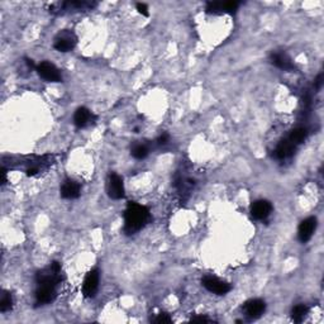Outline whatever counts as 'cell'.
<instances>
[{
  "mask_svg": "<svg viewBox=\"0 0 324 324\" xmlns=\"http://www.w3.org/2000/svg\"><path fill=\"white\" fill-rule=\"evenodd\" d=\"M149 220V210L137 202H129L124 213V232L133 234L146 225Z\"/></svg>",
  "mask_w": 324,
  "mask_h": 324,
  "instance_id": "cell-1",
  "label": "cell"
},
{
  "mask_svg": "<svg viewBox=\"0 0 324 324\" xmlns=\"http://www.w3.org/2000/svg\"><path fill=\"white\" fill-rule=\"evenodd\" d=\"M38 288L35 290V304L46 305L51 304L56 299V284L52 282H37Z\"/></svg>",
  "mask_w": 324,
  "mask_h": 324,
  "instance_id": "cell-2",
  "label": "cell"
},
{
  "mask_svg": "<svg viewBox=\"0 0 324 324\" xmlns=\"http://www.w3.org/2000/svg\"><path fill=\"white\" fill-rule=\"evenodd\" d=\"M76 42H77V38H76L75 33L71 32V30H62L55 38L53 47L60 52H68V51L73 50Z\"/></svg>",
  "mask_w": 324,
  "mask_h": 324,
  "instance_id": "cell-3",
  "label": "cell"
},
{
  "mask_svg": "<svg viewBox=\"0 0 324 324\" xmlns=\"http://www.w3.org/2000/svg\"><path fill=\"white\" fill-rule=\"evenodd\" d=\"M37 72L43 80L48 81V83H60V81H62L60 70L53 63L47 62V61L40 62L37 66Z\"/></svg>",
  "mask_w": 324,
  "mask_h": 324,
  "instance_id": "cell-4",
  "label": "cell"
},
{
  "mask_svg": "<svg viewBox=\"0 0 324 324\" xmlns=\"http://www.w3.org/2000/svg\"><path fill=\"white\" fill-rule=\"evenodd\" d=\"M202 286L210 293H214L217 295H224L228 291H230V285L225 281L219 280L214 276H205L202 278Z\"/></svg>",
  "mask_w": 324,
  "mask_h": 324,
  "instance_id": "cell-5",
  "label": "cell"
},
{
  "mask_svg": "<svg viewBox=\"0 0 324 324\" xmlns=\"http://www.w3.org/2000/svg\"><path fill=\"white\" fill-rule=\"evenodd\" d=\"M99 278H100V275H99L98 268H94V270H91L90 272L86 275L83 285V293L86 298H93V296H95L99 288Z\"/></svg>",
  "mask_w": 324,
  "mask_h": 324,
  "instance_id": "cell-6",
  "label": "cell"
},
{
  "mask_svg": "<svg viewBox=\"0 0 324 324\" xmlns=\"http://www.w3.org/2000/svg\"><path fill=\"white\" fill-rule=\"evenodd\" d=\"M108 194L111 199L119 200L124 197V185L123 179L116 174L109 175L108 180Z\"/></svg>",
  "mask_w": 324,
  "mask_h": 324,
  "instance_id": "cell-7",
  "label": "cell"
},
{
  "mask_svg": "<svg viewBox=\"0 0 324 324\" xmlns=\"http://www.w3.org/2000/svg\"><path fill=\"white\" fill-rule=\"evenodd\" d=\"M272 212V205L267 200H256L251 205V215L255 218L256 220H263L268 217Z\"/></svg>",
  "mask_w": 324,
  "mask_h": 324,
  "instance_id": "cell-8",
  "label": "cell"
},
{
  "mask_svg": "<svg viewBox=\"0 0 324 324\" xmlns=\"http://www.w3.org/2000/svg\"><path fill=\"white\" fill-rule=\"evenodd\" d=\"M243 310H245L246 315L250 316V318H260L265 313L266 303L261 299H251L243 304Z\"/></svg>",
  "mask_w": 324,
  "mask_h": 324,
  "instance_id": "cell-9",
  "label": "cell"
},
{
  "mask_svg": "<svg viewBox=\"0 0 324 324\" xmlns=\"http://www.w3.org/2000/svg\"><path fill=\"white\" fill-rule=\"evenodd\" d=\"M239 3L238 2H209L207 4V13L210 14H222V13H233L237 10Z\"/></svg>",
  "mask_w": 324,
  "mask_h": 324,
  "instance_id": "cell-10",
  "label": "cell"
},
{
  "mask_svg": "<svg viewBox=\"0 0 324 324\" xmlns=\"http://www.w3.org/2000/svg\"><path fill=\"white\" fill-rule=\"evenodd\" d=\"M316 228V218L315 217H309L306 219H304L303 222L299 225V230H298V237L300 239V242L305 243L308 242L311 238L313 233L315 232Z\"/></svg>",
  "mask_w": 324,
  "mask_h": 324,
  "instance_id": "cell-11",
  "label": "cell"
},
{
  "mask_svg": "<svg viewBox=\"0 0 324 324\" xmlns=\"http://www.w3.org/2000/svg\"><path fill=\"white\" fill-rule=\"evenodd\" d=\"M95 7V4L89 2H66L55 3L51 5L52 12H65V10H88Z\"/></svg>",
  "mask_w": 324,
  "mask_h": 324,
  "instance_id": "cell-12",
  "label": "cell"
},
{
  "mask_svg": "<svg viewBox=\"0 0 324 324\" xmlns=\"http://www.w3.org/2000/svg\"><path fill=\"white\" fill-rule=\"evenodd\" d=\"M94 118H95V116L93 115V113H91L88 108L81 106V108H78L77 110L75 111L73 123H75V126L77 127V128H85L86 126H89V124L94 120Z\"/></svg>",
  "mask_w": 324,
  "mask_h": 324,
  "instance_id": "cell-13",
  "label": "cell"
},
{
  "mask_svg": "<svg viewBox=\"0 0 324 324\" xmlns=\"http://www.w3.org/2000/svg\"><path fill=\"white\" fill-rule=\"evenodd\" d=\"M271 62H272L276 67L281 68V70H285V71L295 70V65H294L291 58L289 57L286 53H282V52L272 53V56H271Z\"/></svg>",
  "mask_w": 324,
  "mask_h": 324,
  "instance_id": "cell-14",
  "label": "cell"
},
{
  "mask_svg": "<svg viewBox=\"0 0 324 324\" xmlns=\"http://www.w3.org/2000/svg\"><path fill=\"white\" fill-rule=\"evenodd\" d=\"M80 185L76 181H73V180H66L63 182L62 187H61V195L65 199H77L80 196Z\"/></svg>",
  "mask_w": 324,
  "mask_h": 324,
  "instance_id": "cell-15",
  "label": "cell"
},
{
  "mask_svg": "<svg viewBox=\"0 0 324 324\" xmlns=\"http://www.w3.org/2000/svg\"><path fill=\"white\" fill-rule=\"evenodd\" d=\"M295 144L291 143L289 139H284V141H281L278 143L277 148H276V157L281 159L288 158V157H290L295 152Z\"/></svg>",
  "mask_w": 324,
  "mask_h": 324,
  "instance_id": "cell-16",
  "label": "cell"
},
{
  "mask_svg": "<svg viewBox=\"0 0 324 324\" xmlns=\"http://www.w3.org/2000/svg\"><path fill=\"white\" fill-rule=\"evenodd\" d=\"M306 136H308V132H306L305 128H296V129H294L293 132H291L288 139L293 144L298 146V144L303 143V142L305 141Z\"/></svg>",
  "mask_w": 324,
  "mask_h": 324,
  "instance_id": "cell-17",
  "label": "cell"
},
{
  "mask_svg": "<svg viewBox=\"0 0 324 324\" xmlns=\"http://www.w3.org/2000/svg\"><path fill=\"white\" fill-rule=\"evenodd\" d=\"M308 311V306L304 305V304H299V305L294 306L293 310H291V318H293V320L296 321V323H300V321L304 320Z\"/></svg>",
  "mask_w": 324,
  "mask_h": 324,
  "instance_id": "cell-18",
  "label": "cell"
},
{
  "mask_svg": "<svg viewBox=\"0 0 324 324\" xmlns=\"http://www.w3.org/2000/svg\"><path fill=\"white\" fill-rule=\"evenodd\" d=\"M13 308V296L12 294L4 291L2 294V300H0V311L2 313H7V311L12 310Z\"/></svg>",
  "mask_w": 324,
  "mask_h": 324,
  "instance_id": "cell-19",
  "label": "cell"
},
{
  "mask_svg": "<svg viewBox=\"0 0 324 324\" xmlns=\"http://www.w3.org/2000/svg\"><path fill=\"white\" fill-rule=\"evenodd\" d=\"M147 154H148V148L143 144H136V146L132 148V156L137 159H143L146 158Z\"/></svg>",
  "mask_w": 324,
  "mask_h": 324,
  "instance_id": "cell-20",
  "label": "cell"
},
{
  "mask_svg": "<svg viewBox=\"0 0 324 324\" xmlns=\"http://www.w3.org/2000/svg\"><path fill=\"white\" fill-rule=\"evenodd\" d=\"M154 321H156V323H171L172 319H171V316L169 315V314L159 313L158 316L154 319Z\"/></svg>",
  "mask_w": 324,
  "mask_h": 324,
  "instance_id": "cell-21",
  "label": "cell"
},
{
  "mask_svg": "<svg viewBox=\"0 0 324 324\" xmlns=\"http://www.w3.org/2000/svg\"><path fill=\"white\" fill-rule=\"evenodd\" d=\"M137 10H138L139 14L144 15V17H148L149 15L148 8H147V5L143 4V3H138V4H137Z\"/></svg>",
  "mask_w": 324,
  "mask_h": 324,
  "instance_id": "cell-22",
  "label": "cell"
},
{
  "mask_svg": "<svg viewBox=\"0 0 324 324\" xmlns=\"http://www.w3.org/2000/svg\"><path fill=\"white\" fill-rule=\"evenodd\" d=\"M321 85H323V73H319V75L316 76L315 81H314V88H315L316 90H319V89L321 88Z\"/></svg>",
  "mask_w": 324,
  "mask_h": 324,
  "instance_id": "cell-23",
  "label": "cell"
},
{
  "mask_svg": "<svg viewBox=\"0 0 324 324\" xmlns=\"http://www.w3.org/2000/svg\"><path fill=\"white\" fill-rule=\"evenodd\" d=\"M191 321H195V323H210L212 320L207 316H194V318H191Z\"/></svg>",
  "mask_w": 324,
  "mask_h": 324,
  "instance_id": "cell-24",
  "label": "cell"
},
{
  "mask_svg": "<svg viewBox=\"0 0 324 324\" xmlns=\"http://www.w3.org/2000/svg\"><path fill=\"white\" fill-rule=\"evenodd\" d=\"M169 139H170L169 134L162 133L161 136H159L158 138H157V143H158V144H166L167 142H169Z\"/></svg>",
  "mask_w": 324,
  "mask_h": 324,
  "instance_id": "cell-25",
  "label": "cell"
},
{
  "mask_svg": "<svg viewBox=\"0 0 324 324\" xmlns=\"http://www.w3.org/2000/svg\"><path fill=\"white\" fill-rule=\"evenodd\" d=\"M5 182H7V170L3 167L2 169V185H5Z\"/></svg>",
  "mask_w": 324,
  "mask_h": 324,
  "instance_id": "cell-26",
  "label": "cell"
}]
</instances>
